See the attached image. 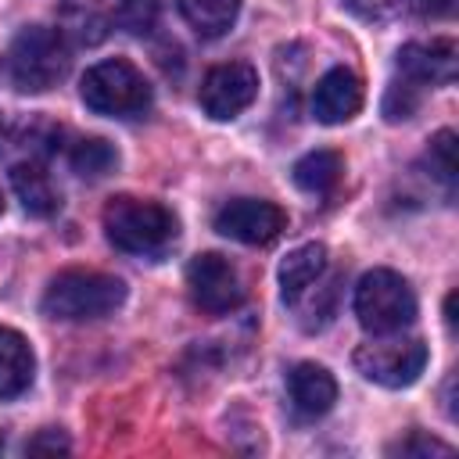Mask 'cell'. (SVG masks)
<instances>
[{
    "label": "cell",
    "instance_id": "7402d4cb",
    "mask_svg": "<svg viewBox=\"0 0 459 459\" xmlns=\"http://www.w3.org/2000/svg\"><path fill=\"white\" fill-rule=\"evenodd\" d=\"M420 90L416 82L409 79H398L387 86V97H384V118L387 122H402V118H412V111L420 108Z\"/></svg>",
    "mask_w": 459,
    "mask_h": 459
},
{
    "label": "cell",
    "instance_id": "277c9868",
    "mask_svg": "<svg viewBox=\"0 0 459 459\" xmlns=\"http://www.w3.org/2000/svg\"><path fill=\"white\" fill-rule=\"evenodd\" d=\"M79 97L97 115L129 118V115H140L151 108V82L126 57H111V61L86 68V75L79 82Z\"/></svg>",
    "mask_w": 459,
    "mask_h": 459
},
{
    "label": "cell",
    "instance_id": "603a6c76",
    "mask_svg": "<svg viewBox=\"0 0 459 459\" xmlns=\"http://www.w3.org/2000/svg\"><path fill=\"white\" fill-rule=\"evenodd\" d=\"M391 455H405V459H423V455H452V445L448 441H437L423 430H412L405 437H398L394 445H387Z\"/></svg>",
    "mask_w": 459,
    "mask_h": 459
},
{
    "label": "cell",
    "instance_id": "7a4b0ae2",
    "mask_svg": "<svg viewBox=\"0 0 459 459\" xmlns=\"http://www.w3.org/2000/svg\"><path fill=\"white\" fill-rule=\"evenodd\" d=\"M122 301H126V283L118 276L97 269H65L47 283L39 308L50 319L86 323L111 316Z\"/></svg>",
    "mask_w": 459,
    "mask_h": 459
},
{
    "label": "cell",
    "instance_id": "8fae6325",
    "mask_svg": "<svg viewBox=\"0 0 459 459\" xmlns=\"http://www.w3.org/2000/svg\"><path fill=\"white\" fill-rule=\"evenodd\" d=\"M362 108V82L351 68H330L312 90V115L323 126L351 122Z\"/></svg>",
    "mask_w": 459,
    "mask_h": 459
},
{
    "label": "cell",
    "instance_id": "ac0fdd59",
    "mask_svg": "<svg viewBox=\"0 0 459 459\" xmlns=\"http://www.w3.org/2000/svg\"><path fill=\"white\" fill-rule=\"evenodd\" d=\"M344 176V158L337 151H308L305 158L294 161V183L305 190V194H330Z\"/></svg>",
    "mask_w": 459,
    "mask_h": 459
},
{
    "label": "cell",
    "instance_id": "cb8c5ba5",
    "mask_svg": "<svg viewBox=\"0 0 459 459\" xmlns=\"http://www.w3.org/2000/svg\"><path fill=\"white\" fill-rule=\"evenodd\" d=\"M68 448H72V441H68L57 427H47V430H39L36 437L25 441V452H29V455H57V452L65 455Z\"/></svg>",
    "mask_w": 459,
    "mask_h": 459
},
{
    "label": "cell",
    "instance_id": "5bb4252c",
    "mask_svg": "<svg viewBox=\"0 0 459 459\" xmlns=\"http://www.w3.org/2000/svg\"><path fill=\"white\" fill-rule=\"evenodd\" d=\"M57 32L79 47H97L111 32V11L104 0H65L57 11Z\"/></svg>",
    "mask_w": 459,
    "mask_h": 459
},
{
    "label": "cell",
    "instance_id": "d4e9b609",
    "mask_svg": "<svg viewBox=\"0 0 459 459\" xmlns=\"http://www.w3.org/2000/svg\"><path fill=\"white\" fill-rule=\"evenodd\" d=\"M362 22H387L398 11V0H341Z\"/></svg>",
    "mask_w": 459,
    "mask_h": 459
},
{
    "label": "cell",
    "instance_id": "9a60e30c",
    "mask_svg": "<svg viewBox=\"0 0 459 459\" xmlns=\"http://www.w3.org/2000/svg\"><path fill=\"white\" fill-rule=\"evenodd\" d=\"M36 377V355H32V344L11 330V326H0V398H18L29 391Z\"/></svg>",
    "mask_w": 459,
    "mask_h": 459
},
{
    "label": "cell",
    "instance_id": "4316f807",
    "mask_svg": "<svg viewBox=\"0 0 459 459\" xmlns=\"http://www.w3.org/2000/svg\"><path fill=\"white\" fill-rule=\"evenodd\" d=\"M445 323H448V333H455V290L445 298Z\"/></svg>",
    "mask_w": 459,
    "mask_h": 459
},
{
    "label": "cell",
    "instance_id": "44dd1931",
    "mask_svg": "<svg viewBox=\"0 0 459 459\" xmlns=\"http://www.w3.org/2000/svg\"><path fill=\"white\" fill-rule=\"evenodd\" d=\"M161 0H118V25L133 36H147L158 25Z\"/></svg>",
    "mask_w": 459,
    "mask_h": 459
},
{
    "label": "cell",
    "instance_id": "4fadbf2b",
    "mask_svg": "<svg viewBox=\"0 0 459 459\" xmlns=\"http://www.w3.org/2000/svg\"><path fill=\"white\" fill-rule=\"evenodd\" d=\"M11 186L22 201V208L36 219H47L61 208V194L50 183V172L43 169V161H36V158H22L11 165Z\"/></svg>",
    "mask_w": 459,
    "mask_h": 459
},
{
    "label": "cell",
    "instance_id": "ffe728a7",
    "mask_svg": "<svg viewBox=\"0 0 459 459\" xmlns=\"http://www.w3.org/2000/svg\"><path fill=\"white\" fill-rule=\"evenodd\" d=\"M427 169L430 176L452 194L455 190V176H459V165H455V133L452 129H441L430 136V147H427Z\"/></svg>",
    "mask_w": 459,
    "mask_h": 459
},
{
    "label": "cell",
    "instance_id": "83f0119b",
    "mask_svg": "<svg viewBox=\"0 0 459 459\" xmlns=\"http://www.w3.org/2000/svg\"><path fill=\"white\" fill-rule=\"evenodd\" d=\"M0 448H4V434H0Z\"/></svg>",
    "mask_w": 459,
    "mask_h": 459
},
{
    "label": "cell",
    "instance_id": "ba28073f",
    "mask_svg": "<svg viewBox=\"0 0 459 459\" xmlns=\"http://www.w3.org/2000/svg\"><path fill=\"white\" fill-rule=\"evenodd\" d=\"M258 97V68L247 65V61H226V65H215L204 82H201V108L208 118L215 122H230L237 118L244 108H251Z\"/></svg>",
    "mask_w": 459,
    "mask_h": 459
},
{
    "label": "cell",
    "instance_id": "3957f363",
    "mask_svg": "<svg viewBox=\"0 0 459 459\" xmlns=\"http://www.w3.org/2000/svg\"><path fill=\"white\" fill-rule=\"evenodd\" d=\"M68 65H72L68 39L47 25L22 29L7 54L11 82L22 93H47L50 86H57L68 75Z\"/></svg>",
    "mask_w": 459,
    "mask_h": 459
},
{
    "label": "cell",
    "instance_id": "8992f818",
    "mask_svg": "<svg viewBox=\"0 0 459 459\" xmlns=\"http://www.w3.org/2000/svg\"><path fill=\"white\" fill-rule=\"evenodd\" d=\"M427 344L420 337H391V333H377L373 341L359 344L351 362L355 369L369 380V384H380V387H409L420 380L423 366H427Z\"/></svg>",
    "mask_w": 459,
    "mask_h": 459
},
{
    "label": "cell",
    "instance_id": "5b68a950",
    "mask_svg": "<svg viewBox=\"0 0 459 459\" xmlns=\"http://www.w3.org/2000/svg\"><path fill=\"white\" fill-rule=\"evenodd\" d=\"M355 316L362 330L377 333H402L416 319V294L409 280L394 269H369L355 287Z\"/></svg>",
    "mask_w": 459,
    "mask_h": 459
},
{
    "label": "cell",
    "instance_id": "52a82bcc",
    "mask_svg": "<svg viewBox=\"0 0 459 459\" xmlns=\"http://www.w3.org/2000/svg\"><path fill=\"white\" fill-rule=\"evenodd\" d=\"M186 287H190L194 305L208 316H226L233 308H240V301H244V280H240L237 265L219 251H204V255L190 258Z\"/></svg>",
    "mask_w": 459,
    "mask_h": 459
},
{
    "label": "cell",
    "instance_id": "2e32d148",
    "mask_svg": "<svg viewBox=\"0 0 459 459\" xmlns=\"http://www.w3.org/2000/svg\"><path fill=\"white\" fill-rule=\"evenodd\" d=\"M323 273H326V244H319V240L298 244L280 262V294H283V301L294 305Z\"/></svg>",
    "mask_w": 459,
    "mask_h": 459
},
{
    "label": "cell",
    "instance_id": "7c38bea8",
    "mask_svg": "<svg viewBox=\"0 0 459 459\" xmlns=\"http://www.w3.org/2000/svg\"><path fill=\"white\" fill-rule=\"evenodd\" d=\"M287 394H290V405H294L298 416L316 420V416H326L333 409V402H337V380L319 362H298L287 373Z\"/></svg>",
    "mask_w": 459,
    "mask_h": 459
},
{
    "label": "cell",
    "instance_id": "f1b7e54d",
    "mask_svg": "<svg viewBox=\"0 0 459 459\" xmlns=\"http://www.w3.org/2000/svg\"><path fill=\"white\" fill-rule=\"evenodd\" d=\"M0 212H4V197H0Z\"/></svg>",
    "mask_w": 459,
    "mask_h": 459
},
{
    "label": "cell",
    "instance_id": "9c48e42d",
    "mask_svg": "<svg viewBox=\"0 0 459 459\" xmlns=\"http://www.w3.org/2000/svg\"><path fill=\"white\" fill-rule=\"evenodd\" d=\"M212 222L230 240L265 247L287 230V212L273 201H262V197H233L215 212Z\"/></svg>",
    "mask_w": 459,
    "mask_h": 459
},
{
    "label": "cell",
    "instance_id": "6da1fadb",
    "mask_svg": "<svg viewBox=\"0 0 459 459\" xmlns=\"http://www.w3.org/2000/svg\"><path fill=\"white\" fill-rule=\"evenodd\" d=\"M104 237L126 251V255H143V258H154L161 251H169L176 244V233H179V222L172 215V208L158 204V201H143V197H111L104 204Z\"/></svg>",
    "mask_w": 459,
    "mask_h": 459
},
{
    "label": "cell",
    "instance_id": "e0dca14e",
    "mask_svg": "<svg viewBox=\"0 0 459 459\" xmlns=\"http://www.w3.org/2000/svg\"><path fill=\"white\" fill-rule=\"evenodd\" d=\"M176 4H179V14L186 18V25L204 39L230 32L240 14V0H176Z\"/></svg>",
    "mask_w": 459,
    "mask_h": 459
},
{
    "label": "cell",
    "instance_id": "d6986e66",
    "mask_svg": "<svg viewBox=\"0 0 459 459\" xmlns=\"http://www.w3.org/2000/svg\"><path fill=\"white\" fill-rule=\"evenodd\" d=\"M68 161H72V169H75L82 179H100V176H108V172L118 165V151H115L104 136H86V140H79V143L72 147Z\"/></svg>",
    "mask_w": 459,
    "mask_h": 459
},
{
    "label": "cell",
    "instance_id": "30bf717a",
    "mask_svg": "<svg viewBox=\"0 0 459 459\" xmlns=\"http://www.w3.org/2000/svg\"><path fill=\"white\" fill-rule=\"evenodd\" d=\"M394 61L402 79L416 86H448L459 68V50H455V39L437 36L430 43H405Z\"/></svg>",
    "mask_w": 459,
    "mask_h": 459
},
{
    "label": "cell",
    "instance_id": "484cf974",
    "mask_svg": "<svg viewBox=\"0 0 459 459\" xmlns=\"http://www.w3.org/2000/svg\"><path fill=\"white\" fill-rule=\"evenodd\" d=\"M420 14H427V18H445V14H452V7H455V0H409Z\"/></svg>",
    "mask_w": 459,
    "mask_h": 459
}]
</instances>
